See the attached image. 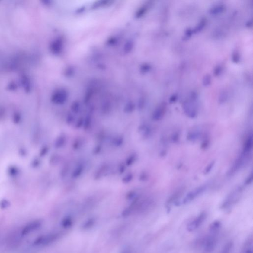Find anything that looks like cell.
<instances>
[{
    "label": "cell",
    "mask_w": 253,
    "mask_h": 253,
    "mask_svg": "<svg viewBox=\"0 0 253 253\" xmlns=\"http://www.w3.org/2000/svg\"><path fill=\"white\" fill-rule=\"evenodd\" d=\"M196 94L195 93H192L191 95V99L188 101H187L184 104V111L185 114L188 117L194 118L197 115V110L196 108L195 102L196 101Z\"/></svg>",
    "instance_id": "1"
},
{
    "label": "cell",
    "mask_w": 253,
    "mask_h": 253,
    "mask_svg": "<svg viewBox=\"0 0 253 253\" xmlns=\"http://www.w3.org/2000/svg\"><path fill=\"white\" fill-rule=\"evenodd\" d=\"M219 232H210L204 243V251L206 253L212 252L216 246L218 236Z\"/></svg>",
    "instance_id": "2"
},
{
    "label": "cell",
    "mask_w": 253,
    "mask_h": 253,
    "mask_svg": "<svg viewBox=\"0 0 253 253\" xmlns=\"http://www.w3.org/2000/svg\"><path fill=\"white\" fill-rule=\"evenodd\" d=\"M207 188H208V185L204 184V185H201L198 187L196 188L191 192H189L182 200L181 203V204L185 205V204L190 203L193 200H194L195 199H196L199 196H200V195L203 194L207 190Z\"/></svg>",
    "instance_id": "3"
},
{
    "label": "cell",
    "mask_w": 253,
    "mask_h": 253,
    "mask_svg": "<svg viewBox=\"0 0 253 253\" xmlns=\"http://www.w3.org/2000/svg\"><path fill=\"white\" fill-rule=\"evenodd\" d=\"M207 217V214L205 212L201 213L194 219L190 222L187 226V230L189 232H192L198 229L202 225Z\"/></svg>",
    "instance_id": "4"
},
{
    "label": "cell",
    "mask_w": 253,
    "mask_h": 253,
    "mask_svg": "<svg viewBox=\"0 0 253 253\" xmlns=\"http://www.w3.org/2000/svg\"><path fill=\"white\" fill-rule=\"evenodd\" d=\"M242 191V188L238 187L233 192L230 193V194L227 196V197L225 199L222 204L221 208L222 209L229 208V207L232 205L233 204L235 203L237 201L239 196V195Z\"/></svg>",
    "instance_id": "5"
},
{
    "label": "cell",
    "mask_w": 253,
    "mask_h": 253,
    "mask_svg": "<svg viewBox=\"0 0 253 253\" xmlns=\"http://www.w3.org/2000/svg\"><path fill=\"white\" fill-rule=\"evenodd\" d=\"M249 155L244 154L242 153V154L240 155L237 159L236 160L234 164L233 165L232 167L231 168L230 170L229 171V176H232L234 175L235 173H236L241 169V168L243 167L245 165L246 161L247 160Z\"/></svg>",
    "instance_id": "6"
},
{
    "label": "cell",
    "mask_w": 253,
    "mask_h": 253,
    "mask_svg": "<svg viewBox=\"0 0 253 253\" xmlns=\"http://www.w3.org/2000/svg\"><path fill=\"white\" fill-rule=\"evenodd\" d=\"M167 109V104L165 102H162L156 108L153 114V119L155 121L161 120L166 113Z\"/></svg>",
    "instance_id": "7"
},
{
    "label": "cell",
    "mask_w": 253,
    "mask_h": 253,
    "mask_svg": "<svg viewBox=\"0 0 253 253\" xmlns=\"http://www.w3.org/2000/svg\"><path fill=\"white\" fill-rule=\"evenodd\" d=\"M253 135L251 133L250 134H249V136L245 141V143L244 144L243 150L242 153L244 154L249 155L250 153L251 152V151H252V148H253Z\"/></svg>",
    "instance_id": "8"
},
{
    "label": "cell",
    "mask_w": 253,
    "mask_h": 253,
    "mask_svg": "<svg viewBox=\"0 0 253 253\" xmlns=\"http://www.w3.org/2000/svg\"><path fill=\"white\" fill-rule=\"evenodd\" d=\"M201 131L198 128H196V129L192 130L188 133L187 138L188 140L191 142H193L198 139L201 136Z\"/></svg>",
    "instance_id": "9"
},
{
    "label": "cell",
    "mask_w": 253,
    "mask_h": 253,
    "mask_svg": "<svg viewBox=\"0 0 253 253\" xmlns=\"http://www.w3.org/2000/svg\"><path fill=\"white\" fill-rule=\"evenodd\" d=\"M73 223V219L71 216H66L61 221V226L64 229H68L71 227Z\"/></svg>",
    "instance_id": "10"
},
{
    "label": "cell",
    "mask_w": 253,
    "mask_h": 253,
    "mask_svg": "<svg viewBox=\"0 0 253 253\" xmlns=\"http://www.w3.org/2000/svg\"><path fill=\"white\" fill-rule=\"evenodd\" d=\"M225 10V6L223 5H218L213 7L210 10V13L213 15H216L223 12Z\"/></svg>",
    "instance_id": "11"
},
{
    "label": "cell",
    "mask_w": 253,
    "mask_h": 253,
    "mask_svg": "<svg viewBox=\"0 0 253 253\" xmlns=\"http://www.w3.org/2000/svg\"><path fill=\"white\" fill-rule=\"evenodd\" d=\"M221 226H222V223L220 221L215 220L210 225L209 231L219 232Z\"/></svg>",
    "instance_id": "12"
},
{
    "label": "cell",
    "mask_w": 253,
    "mask_h": 253,
    "mask_svg": "<svg viewBox=\"0 0 253 253\" xmlns=\"http://www.w3.org/2000/svg\"><path fill=\"white\" fill-rule=\"evenodd\" d=\"M97 220L95 218H91L89 219H87L86 222H85L83 225V228L84 229H90L91 227H93L94 225H95Z\"/></svg>",
    "instance_id": "13"
},
{
    "label": "cell",
    "mask_w": 253,
    "mask_h": 253,
    "mask_svg": "<svg viewBox=\"0 0 253 253\" xmlns=\"http://www.w3.org/2000/svg\"><path fill=\"white\" fill-rule=\"evenodd\" d=\"M120 253H135V251L131 245H126L120 251Z\"/></svg>",
    "instance_id": "14"
},
{
    "label": "cell",
    "mask_w": 253,
    "mask_h": 253,
    "mask_svg": "<svg viewBox=\"0 0 253 253\" xmlns=\"http://www.w3.org/2000/svg\"><path fill=\"white\" fill-rule=\"evenodd\" d=\"M233 245V244L232 242L230 241L228 242L225 245L220 253H230L231 249L232 248Z\"/></svg>",
    "instance_id": "15"
},
{
    "label": "cell",
    "mask_w": 253,
    "mask_h": 253,
    "mask_svg": "<svg viewBox=\"0 0 253 253\" xmlns=\"http://www.w3.org/2000/svg\"><path fill=\"white\" fill-rule=\"evenodd\" d=\"M206 23V22L205 19H203L201 20V21H200V22H199L198 24L197 25V26H196V27H195V28L193 32H194L196 33V32H198L200 31L201 30L203 29V28L205 26Z\"/></svg>",
    "instance_id": "16"
},
{
    "label": "cell",
    "mask_w": 253,
    "mask_h": 253,
    "mask_svg": "<svg viewBox=\"0 0 253 253\" xmlns=\"http://www.w3.org/2000/svg\"><path fill=\"white\" fill-rule=\"evenodd\" d=\"M228 98V94L226 91H223L221 93L219 97V101L221 104H223L226 102Z\"/></svg>",
    "instance_id": "17"
},
{
    "label": "cell",
    "mask_w": 253,
    "mask_h": 253,
    "mask_svg": "<svg viewBox=\"0 0 253 253\" xmlns=\"http://www.w3.org/2000/svg\"><path fill=\"white\" fill-rule=\"evenodd\" d=\"M212 78L210 75L207 74L204 76L203 80V84L205 86H208L211 83Z\"/></svg>",
    "instance_id": "18"
},
{
    "label": "cell",
    "mask_w": 253,
    "mask_h": 253,
    "mask_svg": "<svg viewBox=\"0 0 253 253\" xmlns=\"http://www.w3.org/2000/svg\"><path fill=\"white\" fill-rule=\"evenodd\" d=\"M232 59L233 62H234V63H237L239 62L240 60V56L239 53H238V52H234L233 54Z\"/></svg>",
    "instance_id": "19"
},
{
    "label": "cell",
    "mask_w": 253,
    "mask_h": 253,
    "mask_svg": "<svg viewBox=\"0 0 253 253\" xmlns=\"http://www.w3.org/2000/svg\"><path fill=\"white\" fill-rule=\"evenodd\" d=\"M222 70H223V69H222V66H220V65L216 66V67L215 68V70H214V75L216 76H219L222 73Z\"/></svg>",
    "instance_id": "20"
},
{
    "label": "cell",
    "mask_w": 253,
    "mask_h": 253,
    "mask_svg": "<svg viewBox=\"0 0 253 253\" xmlns=\"http://www.w3.org/2000/svg\"><path fill=\"white\" fill-rule=\"evenodd\" d=\"M214 165H215V162L214 161H213L212 162H211V163L209 164V165L207 166L205 169V170L204 171L205 174H207L209 172H210L211 170L214 167Z\"/></svg>",
    "instance_id": "21"
},
{
    "label": "cell",
    "mask_w": 253,
    "mask_h": 253,
    "mask_svg": "<svg viewBox=\"0 0 253 253\" xmlns=\"http://www.w3.org/2000/svg\"><path fill=\"white\" fill-rule=\"evenodd\" d=\"M243 253H253L252 243L250 245H249L248 246L245 248V250L244 251Z\"/></svg>",
    "instance_id": "22"
},
{
    "label": "cell",
    "mask_w": 253,
    "mask_h": 253,
    "mask_svg": "<svg viewBox=\"0 0 253 253\" xmlns=\"http://www.w3.org/2000/svg\"><path fill=\"white\" fill-rule=\"evenodd\" d=\"M253 173H252L249 176V177H248L247 178L246 180V181H245V184H246V185H249L250 184H251L252 181H253Z\"/></svg>",
    "instance_id": "23"
},
{
    "label": "cell",
    "mask_w": 253,
    "mask_h": 253,
    "mask_svg": "<svg viewBox=\"0 0 253 253\" xmlns=\"http://www.w3.org/2000/svg\"><path fill=\"white\" fill-rule=\"evenodd\" d=\"M177 98H178V96H177V94H173L170 98V102H171V103L176 102L177 100Z\"/></svg>",
    "instance_id": "24"
},
{
    "label": "cell",
    "mask_w": 253,
    "mask_h": 253,
    "mask_svg": "<svg viewBox=\"0 0 253 253\" xmlns=\"http://www.w3.org/2000/svg\"><path fill=\"white\" fill-rule=\"evenodd\" d=\"M178 138H179V135H178V133H176L175 134L174 136H173V139H172V140H173V142L175 143V142H177L178 140Z\"/></svg>",
    "instance_id": "25"
}]
</instances>
